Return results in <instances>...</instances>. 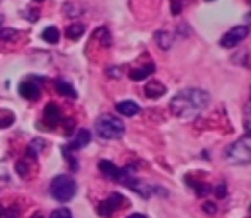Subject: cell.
<instances>
[{
	"label": "cell",
	"mask_w": 251,
	"mask_h": 218,
	"mask_svg": "<svg viewBox=\"0 0 251 218\" xmlns=\"http://www.w3.org/2000/svg\"><path fill=\"white\" fill-rule=\"evenodd\" d=\"M98 169L102 171L104 177H108L112 181H118V183H124V185H129L133 181V177H131V173H127V169H120L112 161H106V159L98 161Z\"/></svg>",
	"instance_id": "5"
},
{
	"label": "cell",
	"mask_w": 251,
	"mask_h": 218,
	"mask_svg": "<svg viewBox=\"0 0 251 218\" xmlns=\"http://www.w3.org/2000/svg\"><path fill=\"white\" fill-rule=\"evenodd\" d=\"M0 26H2V16H0Z\"/></svg>",
	"instance_id": "27"
},
{
	"label": "cell",
	"mask_w": 251,
	"mask_h": 218,
	"mask_svg": "<svg viewBox=\"0 0 251 218\" xmlns=\"http://www.w3.org/2000/svg\"><path fill=\"white\" fill-rule=\"evenodd\" d=\"M247 33H249V27H247V26H235V27H231L227 33L222 35L220 45H222V47H235L237 43H241V41L247 37Z\"/></svg>",
	"instance_id": "6"
},
{
	"label": "cell",
	"mask_w": 251,
	"mask_h": 218,
	"mask_svg": "<svg viewBox=\"0 0 251 218\" xmlns=\"http://www.w3.org/2000/svg\"><path fill=\"white\" fill-rule=\"evenodd\" d=\"M31 218H43V216H41V214H33Z\"/></svg>",
	"instance_id": "26"
},
{
	"label": "cell",
	"mask_w": 251,
	"mask_h": 218,
	"mask_svg": "<svg viewBox=\"0 0 251 218\" xmlns=\"http://www.w3.org/2000/svg\"><path fill=\"white\" fill-rule=\"evenodd\" d=\"M39 82H41V81H39ZM39 82H37L35 77L24 79V81L20 82V94H22L24 98H27V100H35V98L39 96Z\"/></svg>",
	"instance_id": "8"
},
{
	"label": "cell",
	"mask_w": 251,
	"mask_h": 218,
	"mask_svg": "<svg viewBox=\"0 0 251 218\" xmlns=\"http://www.w3.org/2000/svg\"><path fill=\"white\" fill-rule=\"evenodd\" d=\"M204 210H206V212H216V206H214V204L210 206V202H206V206H204Z\"/></svg>",
	"instance_id": "23"
},
{
	"label": "cell",
	"mask_w": 251,
	"mask_h": 218,
	"mask_svg": "<svg viewBox=\"0 0 251 218\" xmlns=\"http://www.w3.org/2000/svg\"><path fill=\"white\" fill-rule=\"evenodd\" d=\"M41 37H43V41H47V43H57V41H59V29H57L55 26H47V27L41 31Z\"/></svg>",
	"instance_id": "16"
},
{
	"label": "cell",
	"mask_w": 251,
	"mask_h": 218,
	"mask_svg": "<svg viewBox=\"0 0 251 218\" xmlns=\"http://www.w3.org/2000/svg\"><path fill=\"white\" fill-rule=\"evenodd\" d=\"M59 120H61V112H59L57 104L49 102V104L45 106V110H43V124H45V128H53V126H57Z\"/></svg>",
	"instance_id": "9"
},
{
	"label": "cell",
	"mask_w": 251,
	"mask_h": 218,
	"mask_svg": "<svg viewBox=\"0 0 251 218\" xmlns=\"http://www.w3.org/2000/svg\"><path fill=\"white\" fill-rule=\"evenodd\" d=\"M0 218H16V210L14 208H10V210H0Z\"/></svg>",
	"instance_id": "21"
},
{
	"label": "cell",
	"mask_w": 251,
	"mask_h": 218,
	"mask_svg": "<svg viewBox=\"0 0 251 218\" xmlns=\"http://www.w3.org/2000/svg\"><path fill=\"white\" fill-rule=\"evenodd\" d=\"M94 132L98 134V137L102 139H118L124 136L126 128L122 124V120H118V116L112 114H102L96 118L94 122Z\"/></svg>",
	"instance_id": "2"
},
{
	"label": "cell",
	"mask_w": 251,
	"mask_h": 218,
	"mask_svg": "<svg viewBox=\"0 0 251 218\" xmlns=\"http://www.w3.org/2000/svg\"><path fill=\"white\" fill-rule=\"evenodd\" d=\"M208 2H212V0H208Z\"/></svg>",
	"instance_id": "29"
},
{
	"label": "cell",
	"mask_w": 251,
	"mask_h": 218,
	"mask_svg": "<svg viewBox=\"0 0 251 218\" xmlns=\"http://www.w3.org/2000/svg\"><path fill=\"white\" fill-rule=\"evenodd\" d=\"M210 102V94L202 88H184L178 90L171 100V110L178 118H192L204 110Z\"/></svg>",
	"instance_id": "1"
},
{
	"label": "cell",
	"mask_w": 251,
	"mask_h": 218,
	"mask_svg": "<svg viewBox=\"0 0 251 218\" xmlns=\"http://www.w3.org/2000/svg\"><path fill=\"white\" fill-rule=\"evenodd\" d=\"M18 33H16V29H12V27H8V29H0V39H12V37H16Z\"/></svg>",
	"instance_id": "20"
},
{
	"label": "cell",
	"mask_w": 251,
	"mask_h": 218,
	"mask_svg": "<svg viewBox=\"0 0 251 218\" xmlns=\"http://www.w3.org/2000/svg\"><path fill=\"white\" fill-rule=\"evenodd\" d=\"M155 39H157V43H159L163 49H169V47L173 45V35H171V31L159 29V31L155 33Z\"/></svg>",
	"instance_id": "15"
},
{
	"label": "cell",
	"mask_w": 251,
	"mask_h": 218,
	"mask_svg": "<svg viewBox=\"0 0 251 218\" xmlns=\"http://www.w3.org/2000/svg\"><path fill=\"white\" fill-rule=\"evenodd\" d=\"M126 204H127V200H126L122 194L112 192L106 200L100 202V206H98V214H100V216H112L114 210H118V208H122V206H126Z\"/></svg>",
	"instance_id": "7"
},
{
	"label": "cell",
	"mask_w": 251,
	"mask_h": 218,
	"mask_svg": "<svg viewBox=\"0 0 251 218\" xmlns=\"http://www.w3.org/2000/svg\"><path fill=\"white\" fill-rule=\"evenodd\" d=\"M192 187H194V192H196L198 196H204V194H208V192L212 191V187H208V185H204V183H194Z\"/></svg>",
	"instance_id": "18"
},
{
	"label": "cell",
	"mask_w": 251,
	"mask_h": 218,
	"mask_svg": "<svg viewBox=\"0 0 251 218\" xmlns=\"http://www.w3.org/2000/svg\"><path fill=\"white\" fill-rule=\"evenodd\" d=\"M216 194H218V196H224V194H226V187H224V185H218V187H216Z\"/></svg>",
	"instance_id": "22"
},
{
	"label": "cell",
	"mask_w": 251,
	"mask_h": 218,
	"mask_svg": "<svg viewBox=\"0 0 251 218\" xmlns=\"http://www.w3.org/2000/svg\"><path fill=\"white\" fill-rule=\"evenodd\" d=\"M35 2H41V0H35Z\"/></svg>",
	"instance_id": "28"
},
{
	"label": "cell",
	"mask_w": 251,
	"mask_h": 218,
	"mask_svg": "<svg viewBox=\"0 0 251 218\" xmlns=\"http://www.w3.org/2000/svg\"><path fill=\"white\" fill-rule=\"evenodd\" d=\"M116 110L122 116H135L139 112V104L133 102V100H122V102L116 104Z\"/></svg>",
	"instance_id": "12"
},
{
	"label": "cell",
	"mask_w": 251,
	"mask_h": 218,
	"mask_svg": "<svg viewBox=\"0 0 251 218\" xmlns=\"http://www.w3.org/2000/svg\"><path fill=\"white\" fill-rule=\"evenodd\" d=\"M245 20H247V27H249V26H251V14H247V18H245Z\"/></svg>",
	"instance_id": "25"
},
{
	"label": "cell",
	"mask_w": 251,
	"mask_h": 218,
	"mask_svg": "<svg viewBox=\"0 0 251 218\" xmlns=\"http://www.w3.org/2000/svg\"><path fill=\"white\" fill-rule=\"evenodd\" d=\"M76 194V183L71 175H57L51 181V196L59 202H69Z\"/></svg>",
	"instance_id": "3"
},
{
	"label": "cell",
	"mask_w": 251,
	"mask_h": 218,
	"mask_svg": "<svg viewBox=\"0 0 251 218\" xmlns=\"http://www.w3.org/2000/svg\"><path fill=\"white\" fill-rule=\"evenodd\" d=\"M153 71H155V65H153V63H147V65H143V67H139V69H133V71L129 73V77H131V81H143V79H147Z\"/></svg>",
	"instance_id": "13"
},
{
	"label": "cell",
	"mask_w": 251,
	"mask_h": 218,
	"mask_svg": "<svg viewBox=\"0 0 251 218\" xmlns=\"http://www.w3.org/2000/svg\"><path fill=\"white\" fill-rule=\"evenodd\" d=\"M226 159L233 165H247L251 163V147L245 141H235L226 149Z\"/></svg>",
	"instance_id": "4"
},
{
	"label": "cell",
	"mask_w": 251,
	"mask_h": 218,
	"mask_svg": "<svg viewBox=\"0 0 251 218\" xmlns=\"http://www.w3.org/2000/svg\"><path fill=\"white\" fill-rule=\"evenodd\" d=\"M82 33H84V26H82V24H71V26L67 27V37L73 39V41L80 39Z\"/></svg>",
	"instance_id": "17"
},
{
	"label": "cell",
	"mask_w": 251,
	"mask_h": 218,
	"mask_svg": "<svg viewBox=\"0 0 251 218\" xmlns=\"http://www.w3.org/2000/svg\"><path fill=\"white\" fill-rule=\"evenodd\" d=\"M127 218H147L145 214H141V212H133V214H129Z\"/></svg>",
	"instance_id": "24"
},
{
	"label": "cell",
	"mask_w": 251,
	"mask_h": 218,
	"mask_svg": "<svg viewBox=\"0 0 251 218\" xmlns=\"http://www.w3.org/2000/svg\"><path fill=\"white\" fill-rule=\"evenodd\" d=\"M88 141H90V132L86 130V128H80L78 132H76V136L71 139V149H80V147H86L88 145Z\"/></svg>",
	"instance_id": "10"
},
{
	"label": "cell",
	"mask_w": 251,
	"mask_h": 218,
	"mask_svg": "<svg viewBox=\"0 0 251 218\" xmlns=\"http://www.w3.org/2000/svg\"><path fill=\"white\" fill-rule=\"evenodd\" d=\"M163 94H165V84H163L161 81L151 79V81L145 84V96H149V98H159V96H163Z\"/></svg>",
	"instance_id": "11"
},
{
	"label": "cell",
	"mask_w": 251,
	"mask_h": 218,
	"mask_svg": "<svg viewBox=\"0 0 251 218\" xmlns=\"http://www.w3.org/2000/svg\"><path fill=\"white\" fill-rule=\"evenodd\" d=\"M51 218H73V214L69 208H57L51 212Z\"/></svg>",
	"instance_id": "19"
},
{
	"label": "cell",
	"mask_w": 251,
	"mask_h": 218,
	"mask_svg": "<svg viewBox=\"0 0 251 218\" xmlns=\"http://www.w3.org/2000/svg\"><path fill=\"white\" fill-rule=\"evenodd\" d=\"M55 88H57V92L63 94V96L76 98V90H75V88L71 86V82H67L65 79H57V81H55Z\"/></svg>",
	"instance_id": "14"
}]
</instances>
